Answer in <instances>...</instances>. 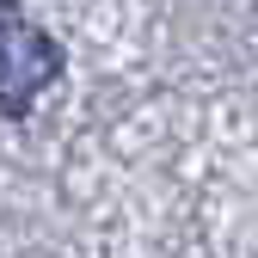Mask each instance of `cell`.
Returning <instances> with one entry per match:
<instances>
[{
    "mask_svg": "<svg viewBox=\"0 0 258 258\" xmlns=\"http://www.w3.org/2000/svg\"><path fill=\"white\" fill-rule=\"evenodd\" d=\"M55 74H61V43L25 7H7V0H0V111L25 117Z\"/></svg>",
    "mask_w": 258,
    "mask_h": 258,
    "instance_id": "obj_1",
    "label": "cell"
}]
</instances>
